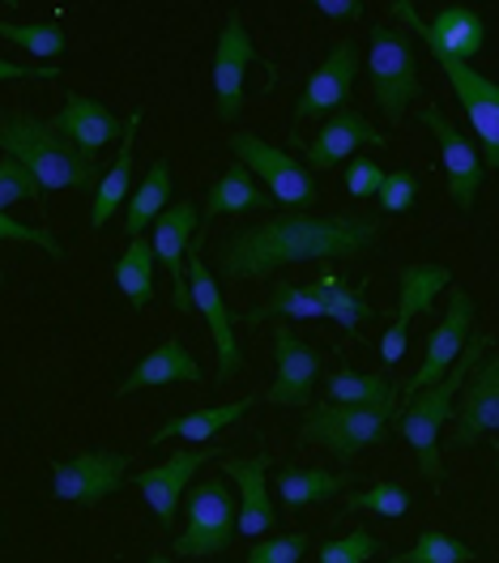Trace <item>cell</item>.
<instances>
[{
    "label": "cell",
    "mask_w": 499,
    "mask_h": 563,
    "mask_svg": "<svg viewBox=\"0 0 499 563\" xmlns=\"http://www.w3.org/2000/svg\"><path fill=\"white\" fill-rule=\"evenodd\" d=\"M385 222L372 213H329L317 218L308 210L269 213L265 222L240 227L218 247V274L231 282L269 278L282 265L299 261H333V256H358L380 244Z\"/></svg>",
    "instance_id": "6da1fadb"
},
{
    "label": "cell",
    "mask_w": 499,
    "mask_h": 563,
    "mask_svg": "<svg viewBox=\"0 0 499 563\" xmlns=\"http://www.w3.org/2000/svg\"><path fill=\"white\" fill-rule=\"evenodd\" d=\"M0 150H4V158H18L47 192L52 188H95V184H103L95 158H86L65 133H56L52 120H38L26 111H4L0 115Z\"/></svg>",
    "instance_id": "7a4b0ae2"
},
{
    "label": "cell",
    "mask_w": 499,
    "mask_h": 563,
    "mask_svg": "<svg viewBox=\"0 0 499 563\" xmlns=\"http://www.w3.org/2000/svg\"><path fill=\"white\" fill-rule=\"evenodd\" d=\"M487 351H491V338L474 333L462 354V363H457L440 385H431V388H423L419 397H410V401L397 410V419H392V431L414 449L423 478L435 483V487L444 483V465H440V427L457 415V397H462L465 380L478 372V363L487 358Z\"/></svg>",
    "instance_id": "3957f363"
},
{
    "label": "cell",
    "mask_w": 499,
    "mask_h": 563,
    "mask_svg": "<svg viewBox=\"0 0 499 563\" xmlns=\"http://www.w3.org/2000/svg\"><path fill=\"white\" fill-rule=\"evenodd\" d=\"M367 77H372V99L376 107L401 120L406 103L419 99V52L414 38L392 26H372V52H367Z\"/></svg>",
    "instance_id": "277c9868"
},
{
    "label": "cell",
    "mask_w": 499,
    "mask_h": 563,
    "mask_svg": "<svg viewBox=\"0 0 499 563\" xmlns=\"http://www.w3.org/2000/svg\"><path fill=\"white\" fill-rule=\"evenodd\" d=\"M389 431H392L389 415L317 401V406H308V419L295 431V444H321V449L337 453L342 461H355L367 444H385Z\"/></svg>",
    "instance_id": "5b68a950"
},
{
    "label": "cell",
    "mask_w": 499,
    "mask_h": 563,
    "mask_svg": "<svg viewBox=\"0 0 499 563\" xmlns=\"http://www.w3.org/2000/svg\"><path fill=\"white\" fill-rule=\"evenodd\" d=\"M184 499H188V529L176 538V555H184V560L222 555L235 542V533H240L235 495L226 492L222 478H206L201 487H192Z\"/></svg>",
    "instance_id": "8992f818"
},
{
    "label": "cell",
    "mask_w": 499,
    "mask_h": 563,
    "mask_svg": "<svg viewBox=\"0 0 499 563\" xmlns=\"http://www.w3.org/2000/svg\"><path fill=\"white\" fill-rule=\"evenodd\" d=\"M231 154H235V163H244L252 176L274 192V201H282L290 210H312L321 201V188L312 179V167L282 154V150H274L269 141L252 137V133H235L231 137Z\"/></svg>",
    "instance_id": "52a82bcc"
},
{
    "label": "cell",
    "mask_w": 499,
    "mask_h": 563,
    "mask_svg": "<svg viewBox=\"0 0 499 563\" xmlns=\"http://www.w3.org/2000/svg\"><path fill=\"white\" fill-rule=\"evenodd\" d=\"M389 9L406 22V31H414V35L428 43L435 60H462L465 65V60H474V56L483 52V43H487V22H483L469 4H444L431 22L419 18V9H414L410 0H392Z\"/></svg>",
    "instance_id": "ba28073f"
},
{
    "label": "cell",
    "mask_w": 499,
    "mask_h": 563,
    "mask_svg": "<svg viewBox=\"0 0 499 563\" xmlns=\"http://www.w3.org/2000/svg\"><path fill=\"white\" fill-rule=\"evenodd\" d=\"M474 320H478L474 299H469L465 290H448V312H444V317H440V324L431 329L428 354H423V363H419L414 380L401 388V393H406V401H410V397H419L423 388L440 385V380H444V376H448V372L462 363L469 338L478 333V329H474Z\"/></svg>",
    "instance_id": "9c48e42d"
},
{
    "label": "cell",
    "mask_w": 499,
    "mask_h": 563,
    "mask_svg": "<svg viewBox=\"0 0 499 563\" xmlns=\"http://www.w3.org/2000/svg\"><path fill=\"white\" fill-rule=\"evenodd\" d=\"M124 474H129L124 453L90 449V453H77L73 461H52V495L65 504L95 508L124 487Z\"/></svg>",
    "instance_id": "30bf717a"
},
{
    "label": "cell",
    "mask_w": 499,
    "mask_h": 563,
    "mask_svg": "<svg viewBox=\"0 0 499 563\" xmlns=\"http://www.w3.org/2000/svg\"><path fill=\"white\" fill-rule=\"evenodd\" d=\"M419 120L431 129V137L440 141V158H444V179H448V197H453V206L462 213H469L478 206V188H483V167H487V158H483V150L474 145V141L465 137L462 129L440 111V107L431 103L419 111Z\"/></svg>",
    "instance_id": "8fae6325"
},
{
    "label": "cell",
    "mask_w": 499,
    "mask_h": 563,
    "mask_svg": "<svg viewBox=\"0 0 499 563\" xmlns=\"http://www.w3.org/2000/svg\"><path fill=\"white\" fill-rule=\"evenodd\" d=\"M363 69V56L351 38H342L337 47H329L324 65L303 86L299 103H295V129H290V141L299 145V124L303 120H317V115H333L351 103V90H355V77Z\"/></svg>",
    "instance_id": "7c38bea8"
},
{
    "label": "cell",
    "mask_w": 499,
    "mask_h": 563,
    "mask_svg": "<svg viewBox=\"0 0 499 563\" xmlns=\"http://www.w3.org/2000/svg\"><path fill=\"white\" fill-rule=\"evenodd\" d=\"M201 244H206V227H201L197 244H192V252H188V286H192V308L206 317L210 333H214L218 380H231V376L244 367V351H240V342H235V329H231L235 320H231V312H226V299H222V290H218L210 265L201 261Z\"/></svg>",
    "instance_id": "4fadbf2b"
},
{
    "label": "cell",
    "mask_w": 499,
    "mask_h": 563,
    "mask_svg": "<svg viewBox=\"0 0 499 563\" xmlns=\"http://www.w3.org/2000/svg\"><path fill=\"white\" fill-rule=\"evenodd\" d=\"M440 73L448 77L457 103L465 107V120L474 124V137H478V150L487 158V167L499 172V86L491 77L474 73L462 60H435Z\"/></svg>",
    "instance_id": "5bb4252c"
},
{
    "label": "cell",
    "mask_w": 499,
    "mask_h": 563,
    "mask_svg": "<svg viewBox=\"0 0 499 563\" xmlns=\"http://www.w3.org/2000/svg\"><path fill=\"white\" fill-rule=\"evenodd\" d=\"M197 227H201V213L192 201H176L171 210L154 222V252L158 261L167 265L171 274V303L176 312H197L192 308V286H188V252L197 244Z\"/></svg>",
    "instance_id": "9a60e30c"
},
{
    "label": "cell",
    "mask_w": 499,
    "mask_h": 563,
    "mask_svg": "<svg viewBox=\"0 0 499 563\" xmlns=\"http://www.w3.org/2000/svg\"><path fill=\"white\" fill-rule=\"evenodd\" d=\"M256 47L248 38V26L240 13H231L222 22V35H218V52H214V99H218V120L235 124L240 111H244V73L248 65H256Z\"/></svg>",
    "instance_id": "2e32d148"
},
{
    "label": "cell",
    "mask_w": 499,
    "mask_h": 563,
    "mask_svg": "<svg viewBox=\"0 0 499 563\" xmlns=\"http://www.w3.org/2000/svg\"><path fill=\"white\" fill-rule=\"evenodd\" d=\"M453 449H469L483 435H499V351L478 363V372L465 380L453 415Z\"/></svg>",
    "instance_id": "e0dca14e"
},
{
    "label": "cell",
    "mask_w": 499,
    "mask_h": 563,
    "mask_svg": "<svg viewBox=\"0 0 499 563\" xmlns=\"http://www.w3.org/2000/svg\"><path fill=\"white\" fill-rule=\"evenodd\" d=\"M222 457H226L222 449H188V453H176V457H167L163 465H154V470H137V474H133V483H137V492L145 495V504L154 508L158 526L163 529L176 526V508H179V499H184L188 478H192L206 461H222Z\"/></svg>",
    "instance_id": "ac0fdd59"
},
{
    "label": "cell",
    "mask_w": 499,
    "mask_h": 563,
    "mask_svg": "<svg viewBox=\"0 0 499 563\" xmlns=\"http://www.w3.org/2000/svg\"><path fill=\"white\" fill-rule=\"evenodd\" d=\"M274 358H278V376L265 393L269 406H312V388L321 376L324 358L312 346H303L286 324L274 329Z\"/></svg>",
    "instance_id": "d6986e66"
},
{
    "label": "cell",
    "mask_w": 499,
    "mask_h": 563,
    "mask_svg": "<svg viewBox=\"0 0 499 563\" xmlns=\"http://www.w3.org/2000/svg\"><path fill=\"white\" fill-rule=\"evenodd\" d=\"M363 145H376V150H380V145H389V137H385L380 129H372V120H363L358 111L342 107V111H333V115L324 120V129L312 137L303 163H308L312 172H329V167L346 163Z\"/></svg>",
    "instance_id": "ffe728a7"
},
{
    "label": "cell",
    "mask_w": 499,
    "mask_h": 563,
    "mask_svg": "<svg viewBox=\"0 0 499 563\" xmlns=\"http://www.w3.org/2000/svg\"><path fill=\"white\" fill-rule=\"evenodd\" d=\"M218 465H222L226 478H235V487H240V533H244V538H260V533L278 529V508H274L269 487H265L269 453H256L252 461H240L226 453Z\"/></svg>",
    "instance_id": "44dd1931"
},
{
    "label": "cell",
    "mask_w": 499,
    "mask_h": 563,
    "mask_svg": "<svg viewBox=\"0 0 499 563\" xmlns=\"http://www.w3.org/2000/svg\"><path fill=\"white\" fill-rule=\"evenodd\" d=\"M52 124H56V133H65L86 158H95L99 150H108L111 141L124 137V129H129V120H115L108 107L86 99V95H69L65 107H60V115H56Z\"/></svg>",
    "instance_id": "7402d4cb"
},
{
    "label": "cell",
    "mask_w": 499,
    "mask_h": 563,
    "mask_svg": "<svg viewBox=\"0 0 499 563\" xmlns=\"http://www.w3.org/2000/svg\"><path fill=\"white\" fill-rule=\"evenodd\" d=\"M197 380H201V363L184 351V342L167 338L163 346H154V351L145 354L142 363L120 380L115 393H120V397H133V393L154 388V385H197Z\"/></svg>",
    "instance_id": "603a6c76"
},
{
    "label": "cell",
    "mask_w": 499,
    "mask_h": 563,
    "mask_svg": "<svg viewBox=\"0 0 499 563\" xmlns=\"http://www.w3.org/2000/svg\"><path fill=\"white\" fill-rule=\"evenodd\" d=\"M324 388H329L333 406H358V410H376V415L397 419V388H392L385 372L363 376V372H351V367H337Z\"/></svg>",
    "instance_id": "cb8c5ba5"
},
{
    "label": "cell",
    "mask_w": 499,
    "mask_h": 563,
    "mask_svg": "<svg viewBox=\"0 0 499 563\" xmlns=\"http://www.w3.org/2000/svg\"><path fill=\"white\" fill-rule=\"evenodd\" d=\"M397 286H401V299H397L392 324L397 329H410L414 317H431L435 312V299H440L444 286H453V274L444 265H406L397 274Z\"/></svg>",
    "instance_id": "d4e9b609"
},
{
    "label": "cell",
    "mask_w": 499,
    "mask_h": 563,
    "mask_svg": "<svg viewBox=\"0 0 499 563\" xmlns=\"http://www.w3.org/2000/svg\"><path fill=\"white\" fill-rule=\"evenodd\" d=\"M252 406H256V397H240V401H231V406H214V410H197V415H184V419H167L149 435V444H167V440L206 444V440H214L222 427H235Z\"/></svg>",
    "instance_id": "484cf974"
},
{
    "label": "cell",
    "mask_w": 499,
    "mask_h": 563,
    "mask_svg": "<svg viewBox=\"0 0 499 563\" xmlns=\"http://www.w3.org/2000/svg\"><path fill=\"white\" fill-rule=\"evenodd\" d=\"M269 210H274L269 192L256 188V176H252L244 163H235L210 188V197H206V218H222V213H269Z\"/></svg>",
    "instance_id": "4316f807"
},
{
    "label": "cell",
    "mask_w": 499,
    "mask_h": 563,
    "mask_svg": "<svg viewBox=\"0 0 499 563\" xmlns=\"http://www.w3.org/2000/svg\"><path fill=\"white\" fill-rule=\"evenodd\" d=\"M137 129H142V111H133L129 115V129H124V137H120V154H115V167H111L103 184H99V197H95V210H90V222H95V231L111 222V213L124 206V197H129V188H133V145H137Z\"/></svg>",
    "instance_id": "83f0119b"
},
{
    "label": "cell",
    "mask_w": 499,
    "mask_h": 563,
    "mask_svg": "<svg viewBox=\"0 0 499 563\" xmlns=\"http://www.w3.org/2000/svg\"><path fill=\"white\" fill-rule=\"evenodd\" d=\"M351 483H355L351 474H337V470H321V465H308V470L282 465V470H278V495H282L286 508L321 504V499H329V495L346 492Z\"/></svg>",
    "instance_id": "f1b7e54d"
},
{
    "label": "cell",
    "mask_w": 499,
    "mask_h": 563,
    "mask_svg": "<svg viewBox=\"0 0 499 563\" xmlns=\"http://www.w3.org/2000/svg\"><path fill=\"white\" fill-rule=\"evenodd\" d=\"M324 317V299H321V286H295V282H278L274 295L244 312V324H265V320H317Z\"/></svg>",
    "instance_id": "f546056e"
},
{
    "label": "cell",
    "mask_w": 499,
    "mask_h": 563,
    "mask_svg": "<svg viewBox=\"0 0 499 563\" xmlns=\"http://www.w3.org/2000/svg\"><path fill=\"white\" fill-rule=\"evenodd\" d=\"M167 197H171V163L158 158V163L149 167V176L142 179V188L133 192L129 210H124V235H129V240H142L145 227L167 213Z\"/></svg>",
    "instance_id": "4dcf8cb0"
},
{
    "label": "cell",
    "mask_w": 499,
    "mask_h": 563,
    "mask_svg": "<svg viewBox=\"0 0 499 563\" xmlns=\"http://www.w3.org/2000/svg\"><path fill=\"white\" fill-rule=\"evenodd\" d=\"M154 261H158V252L145 240H129V252L115 261V282L133 308H149V299H154Z\"/></svg>",
    "instance_id": "1f68e13d"
},
{
    "label": "cell",
    "mask_w": 499,
    "mask_h": 563,
    "mask_svg": "<svg viewBox=\"0 0 499 563\" xmlns=\"http://www.w3.org/2000/svg\"><path fill=\"white\" fill-rule=\"evenodd\" d=\"M0 38L9 43V47H22V52H31L35 60H47V65H60V56H65V26L56 22V18H47V22H0Z\"/></svg>",
    "instance_id": "d6a6232c"
},
{
    "label": "cell",
    "mask_w": 499,
    "mask_h": 563,
    "mask_svg": "<svg viewBox=\"0 0 499 563\" xmlns=\"http://www.w3.org/2000/svg\"><path fill=\"white\" fill-rule=\"evenodd\" d=\"M321 299H324V317L333 320V324H342L351 338H358V324L367 317H376V308L358 295L351 282H342V278H333V274H324L321 282Z\"/></svg>",
    "instance_id": "836d02e7"
},
{
    "label": "cell",
    "mask_w": 499,
    "mask_h": 563,
    "mask_svg": "<svg viewBox=\"0 0 499 563\" xmlns=\"http://www.w3.org/2000/svg\"><path fill=\"white\" fill-rule=\"evenodd\" d=\"M474 547H465L462 538H453V533H440V529H423L419 533V542L410 547V551H401V555H392L389 563H474Z\"/></svg>",
    "instance_id": "e575fe53"
},
{
    "label": "cell",
    "mask_w": 499,
    "mask_h": 563,
    "mask_svg": "<svg viewBox=\"0 0 499 563\" xmlns=\"http://www.w3.org/2000/svg\"><path fill=\"white\" fill-rule=\"evenodd\" d=\"M410 492L397 483H372L367 492L346 495V512H376V517H406L410 512Z\"/></svg>",
    "instance_id": "d590c367"
},
{
    "label": "cell",
    "mask_w": 499,
    "mask_h": 563,
    "mask_svg": "<svg viewBox=\"0 0 499 563\" xmlns=\"http://www.w3.org/2000/svg\"><path fill=\"white\" fill-rule=\"evenodd\" d=\"M43 184H38L18 158H0V213H9L18 201H43Z\"/></svg>",
    "instance_id": "8d00e7d4"
},
{
    "label": "cell",
    "mask_w": 499,
    "mask_h": 563,
    "mask_svg": "<svg viewBox=\"0 0 499 563\" xmlns=\"http://www.w3.org/2000/svg\"><path fill=\"white\" fill-rule=\"evenodd\" d=\"M312 547V533L308 529H295V533H269L265 542H256L248 551V563H299L303 551Z\"/></svg>",
    "instance_id": "74e56055"
},
{
    "label": "cell",
    "mask_w": 499,
    "mask_h": 563,
    "mask_svg": "<svg viewBox=\"0 0 499 563\" xmlns=\"http://www.w3.org/2000/svg\"><path fill=\"white\" fill-rule=\"evenodd\" d=\"M372 555H380V538H372V529H351L321 547V563H367Z\"/></svg>",
    "instance_id": "f35d334b"
},
{
    "label": "cell",
    "mask_w": 499,
    "mask_h": 563,
    "mask_svg": "<svg viewBox=\"0 0 499 563\" xmlns=\"http://www.w3.org/2000/svg\"><path fill=\"white\" fill-rule=\"evenodd\" d=\"M0 240H4V244L43 247L52 261H65V244H60L52 231H43V227H26V222H18L13 213H0Z\"/></svg>",
    "instance_id": "ab89813d"
},
{
    "label": "cell",
    "mask_w": 499,
    "mask_h": 563,
    "mask_svg": "<svg viewBox=\"0 0 499 563\" xmlns=\"http://www.w3.org/2000/svg\"><path fill=\"white\" fill-rule=\"evenodd\" d=\"M385 179H389V172H385L376 158H355V163L346 167V192H351V197H358V201L380 197Z\"/></svg>",
    "instance_id": "60d3db41"
},
{
    "label": "cell",
    "mask_w": 499,
    "mask_h": 563,
    "mask_svg": "<svg viewBox=\"0 0 499 563\" xmlns=\"http://www.w3.org/2000/svg\"><path fill=\"white\" fill-rule=\"evenodd\" d=\"M380 210L385 213H406L414 210V201H419V179L410 176V172H389L385 179V188H380Z\"/></svg>",
    "instance_id": "b9f144b4"
},
{
    "label": "cell",
    "mask_w": 499,
    "mask_h": 563,
    "mask_svg": "<svg viewBox=\"0 0 499 563\" xmlns=\"http://www.w3.org/2000/svg\"><path fill=\"white\" fill-rule=\"evenodd\" d=\"M18 77H38V81H56L60 65H18L13 56L0 60V81H18Z\"/></svg>",
    "instance_id": "7bdbcfd3"
},
{
    "label": "cell",
    "mask_w": 499,
    "mask_h": 563,
    "mask_svg": "<svg viewBox=\"0 0 499 563\" xmlns=\"http://www.w3.org/2000/svg\"><path fill=\"white\" fill-rule=\"evenodd\" d=\"M406 346H410V329L389 324L385 338H380V358H385V367H397V363L406 358Z\"/></svg>",
    "instance_id": "ee69618b"
},
{
    "label": "cell",
    "mask_w": 499,
    "mask_h": 563,
    "mask_svg": "<svg viewBox=\"0 0 499 563\" xmlns=\"http://www.w3.org/2000/svg\"><path fill=\"white\" fill-rule=\"evenodd\" d=\"M324 18H342V22H355L363 18V0H321L317 4Z\"/></svg>",
    "instance_id": "f6af8a7d"
},
{
    "label": "cell",
    "mask_w": 499,
    "mask_h": 563,
    "mask_svg": "<svg viewBox=\"0 0 499 563\" xmlns=\"http://www.w3.org/2000/svg\"><path fill=\"white\" fill-rule=\"evenodd\" d=\"M145 563H171V560H167V555H149Z\"/></svg>",
    "instance_id": "bcb514c9"
}]
</instances>
